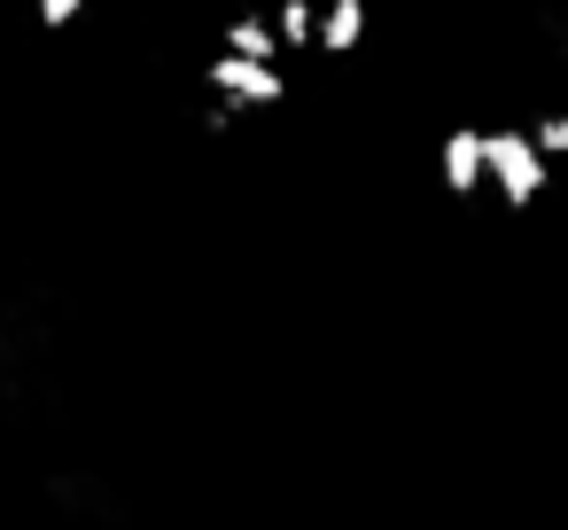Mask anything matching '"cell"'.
<instances>
[{"label": "cell", "instance_id": "1", "mask_svg": "<svg viewBox=\"0 0 568 530\" xmlns=\"http://www.w3.org/2000/svg\"><path fill=\"white\" fill-rule=\"evenodd\" d=\"M545 188L552 164L529 141V126H483V196H498V211H537Z\"/></svg>", "mask_w": 568, "mask_h": 530}, {"label": "cell", "instance_id": "2", "mask_svg": "<svg viewBox=\"0 0 568 530\" xmlns=\"http://www.w3.org/2000/svg\"><path fill=\"white\" fill-rule=\"evenodd\" d=\"M203 87H211V102H219L226 118H257V110H281V102H288V71H281V63L226 56V48L203 63Z\"/></svg>", "mask_w": 568, "mask_h": 530}, {"label": "cell", "instance_id": "3", "mask_svg": "<svg viewBox=\"0 0 568 530\" xmlns=\"http://www.w3.org/2000/svg\"><path fill=\"white\" fill-rule=\"evenodd\" d=\"M436 188L444 196H483V126L436 133Z\"/></svg>", "mask_w": 568, "mask_h": 530}, {"label": "cell", "instance_id": "4", "mask_svg": "<svg viewBox=\"0 0 568 530\" xmlns=\"http://www.w3.org/2000/svg\"><path fill=\"white\" fill-rule=\"evenodd\" d=\"M366 32H374V9H366V0H320V32H312V48L320 56H358L366 48Z\"/></svg>", "mask_w": 568, "mask_h": 530}, {"label": "cell", "instance_id": "5", "mask_svg": "<svg viewBox=\"0 0 568 530\" xmlns=\"http://www.w3.org/2000/svg\"><path fill=\"white\" fill-rule=\"evenodd\" d=\"M219 48H226V56H257V63H281V32H273V17H226Z\"/></svg>", "mask_w": 568, "mask_h": 530}, {"label": "cell", "instance_id": "6", "mask_svg": "<svg viewBox=\"0 0 568 530\" xmlns=\"http://www.w3.org/2000/svg\"><path fill=\"white\" fill-rule=\"evenodd\" d=\"M273 32H281V56H304L312 32H320V0H281V9H273Z\"/></svg>", "mask_w": 568, "mask_h": 530}, {"label": "cell", "instance_id": "7", "mask_svg": "<svg viewBox=\"0 0 568 530\" xmlns=\"http://www.w3.org/2000/svg\"><path fill=\"white\" fill-rule=\"evenodd\" d=\"M529 141L545 149V164H568V110H537V126H529Z\"/></svg>", "mask_w": 568, "mask_h": 530}, {"label": "cell", "instance_id": "8", "mask_svg": "<svg viewBox=\"0 0 568 530\" xmlns=\"http://www.w3.org/2000/svg\"><path fill=\"white\" fill-rule=\"evenodd\" d=\"M79 17H87V0H32V24L40 32H71Z\"/></svg>", "mask_w": 568, "mask_h": 530}]
</instances>
